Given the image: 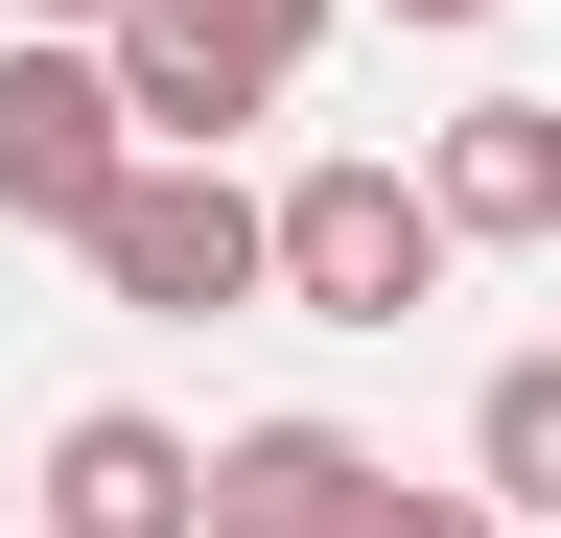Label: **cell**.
Returning a JSON list of instances; mask_svg holds the SVG:
<instances>
[{"label": "cell", "instance_id": "cell-9", "mask_svg": "<svg viewBox=\"0 0 561 538\" xmlns=\"http://www.w3.org/2000/svg\"><path fill=\"white\" fill-rule=\"evenodd\" d=\"M375 538H515V515H491V492H398Z\"/></svg>", "mask_w": 561, "mask_h": 538}, {"label": "cell", "instance_id": "cell-6", "mask_svg": "<svg viewBox=\"0 0 561 538\" xmlns=\"http://www.w3.org/2000/svg\"><path fill=\"white\" fill-rule=\"evenodd\" d=\"M398 515V445H351V422H234L210 445V538H375Z\"/></svg>", "mask_w": 561, "mask_h": 538}, {"label": "cell", "instance_id": "cell-12", "mask_svg": "<svg viewBox=\"0 0 561 538\" xmlns=\"http://www.w3.org/2000/svg\"><path fill=\"white\" fill-rule=\"evenodd\" d=\"M398 24H515V0H398Z\"/></svg>", "mask_w": 561, "mask_h": 538}, {"label": "cell", "instance_id": "cell-1", "mask_svg": "<svg viewBox=\"0 0 561 538\" xmlns=\"http://www.w3.org/2000/svg\"><path fill=\"white\" fill-rule=\"evenodd\" d=\"M140 164H164V141H140V94H117L94 24H24V47H0V234H70V257H94V211Z\"/></svg>", "mask_w": 561, "mask_h": 538}, {"label": "cell", "instance_id": "cell-2", "mask_svg": "<svg viewBox=\"0 0 561 538\" xmlns=\"http://www.w3.org/2000/svg\"><path fill=\"white\" fill-rule=\"evenodd\" d=\"M94 282L140 305V328H234V305H280V187H234L210 141H164L94 211Z\"/></svg>", "mask_w": 561, "mask_h": 538}, {"label": "cell", "instance_id": "cell-8", "mask_svg": "<svg viewBox=\"0 0 561 538\" xmlns=\"http://www.w3.org/2000/svg\"><path fill=\"white\" fill-rule=\"evenodd\" d=\"M468 492L515 515V538H561V352H491V398H468Z\"/></svg>", "mask_w": 561, "mask_h": 538}, {"label": "cell", "instance_id": "cell-5", "mask_svg": "<svg viewBox=\"0 0 561 538\" xmlns=\"http://www.w3.org/2000/svg\"><path fill=\"white\" fill-rule=\"evenodd\" d=\"M117 94H140V141H210V164H234V141H257L305 71H280L234 0H140V24H117Z\"/></svg>", "mask_w": 561, "mask_h": 538}, {"label": "cell", "instance_id": "cell-10", "mask_svg": "<svg viewBox=\"0 0 561 538\" xmlns=\"http://www.w3.org/2000/svg\"><path fill=\"white\" fill-rule=\"evenodd\" d=\"M234 24H257V47H280V71H305V47H328V0H234Z\"/></svg>", "mask_w": 561, "mask_h": 538}, {"label": "cell", "instance_id": "cell-3", "mask_svg": "<svg viewBox=\"0 0 561 538\" xmlns=\"http://www.w3.org/2000/svg\"><path fill=\"white\" fill-rule=\"evenodd\" d=\"M445 257H468V234H445V187L375 164V141L280 187V305H305V328H421V305H445Z\"/></svg>", "mask_w": 561, "mask_h": 538}, {"label": "cell", "instance_id": "cell-4", "mask_svg": "<svg viewBox=\"0 0 561 538\" xmlns=\"http://www.w3.org/2000/svg\"><path fill=\"white\" fill-rule=\"evenodd\" d=\"M24 515H47V538H210V445L140 422V398H70L47 468H24Z\"/></svg>", "mask_w": 561, "mask_h": 538}, {"label": "cell", "instance_id": "cell-11", "mask_svg": "<svg viewBox=\"0 0 561 538\" xmlns=\"http://www.w3.org/2000/svg\"><path fill=\"white\" fill-rule=\"evenodd\" d=\"M24 24H94V47H117V24H140V0H24Z\"/></svg>", "mask_w": 561, "mask_h": 538}, {"label": "cell", "instance_id": "cell-7", "mask_svg": "<svg viewBox=\"0 0 561 538\" xmlns=\"http://www.w3.org/2000/svg\"><path fill=\"white\" fill-rule=\"evenodd\" d=\"M421 187H445L468 257H538V234H561V94H468L445 141H421Z\"/></svg>", "mask_w": 561, "mask_h": 538}]
</instances>
